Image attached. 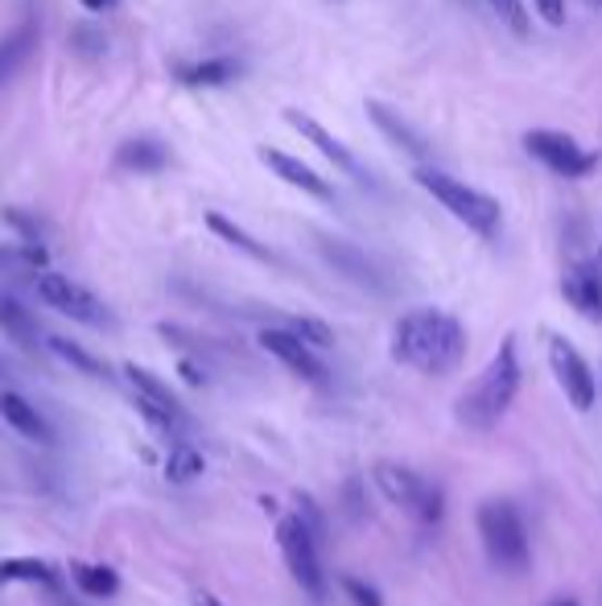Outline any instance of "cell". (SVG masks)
<instances>
[{"label": "cell", "mask_w": 602, "mask_h": 606, "mask_svg": "<svg viewBox=\"0 0 602 606\" xmlns=\"http://www.w3.org/2000/svg\"><path fill=\"white\" fill-rule=\"evenodd\" d=\"M116 166L128 169V173H157V169L169 166V149L157 137H132L116 149Z\"/></svg>", "instance_id": "18"}, {"label": "cell", "mask_w": 602, "mask_h": 606, "mask_svg": "<svg viewBox=\"0 0 602 606\" xmlns=\"http://www.w3.org/2000/svg\"><path fill=\"white\" fill-rule=\"evenodd\" d=\"M293 516L306 524V532L326 549V516H322V507H318L310 495H297V512H293Z\"/></svg>", "instance_id": "29"}, {"label": "cell", "mask_w": 602, "mask_h": 606, "mask_svg": "<svg viewBox=\"0 0 602 606\" xmlns=\"http://www.w3.org/2000/svg\"><path fill=\"white\" fill-rule=\"evenodd\" d=\"M285 120H290V125L297 128V132H302V137H306L313 149H322L331 166H338L343 173H347V178H355V182H368V173H363V166L355 162L351 149L343 145V141H338L334 132H326V128L318 125L310 112H302V107H285Z\"/></svg>", "instance_id": "12"}, {"label": "cell", "mask_w": 602, "mask_h": 606, "mask_svg": "<svg viewBox=\"0 0 602 606\" xmlns=\"http://www.w3.org/2000/svg\"><path fill=\"white\" fill-rule=\"evenodd\" d=\"M9 260H13V252H4V248H0V269H4Z\"/></svg>", "instance_id": "34"}, {"label": "cell", "mask_w": 602, "mask_h": 606, "mask_svg": "<svg viewBox=\"0 0 602 606\" xmlns=\"http://www.w3.org/2000/svg\"><path fill=\"white\" fill-rule=\"evenodd\" d=\"M533 9L545 25H565V0H533Z\"/></svg>", "instance_id": "31"}, {"label": "cell", "mask_w": 602, "mask_h": 606, "mask_svg": "<svg viewBox=\"0 0 602 606\" xmlns=\"http://www.w3.org/2000/svg\"><path fill=\"white\" fill-rule=\"evenodd\" d=\"M413 178H417V186L425 190L434 203H441V207L450 210L462 228L475 231L478 240H496L499 235L503 210H499V203L487 190L466 186V182H458V178H450L446 169H437V166H417Z\"/></svg>", "instance_id": "3"}, {"label": "cell", "mask_w": 602, "mask_h": 606, "mask_svg": "<svg viewBox=\"0 0 602 606\" xmlns=\"http://www.w3.org/2000/svg\"><path fill=\"white\" fill-rule=\"evenodd\" d=\"M549 368L558 376L565 400L578 409V413H590L594 409V397H599V384H594V372L590 363L581 359V351L561 335H549Z\"/></svg>", "instance_id": "10"}, {"label": "cell", "mask_w": 602, "mask_h": 606, "mask_svg": "<svg viewBox=\"0 0 602 606\" xmlns=\"http://www.w3.org/2000/svg\"><path fill=\"white\" fill-rule=\"evenodd\" d=\"M599 4H602V0H599Z\"/></svg>", "instance_id": "39"}, {"label": "cell", "mask_w": 602, "mask_h": 606, "mask_svg": "<svg viewBox=\"0 0 602 606\" xmlns=\"http://www.w3.org/2000/svg\"><path fill=\"white\" fill-rule=\"evenodd\" d=\"M491 4V13L499 17V25H508L516 38H528V4L524 0H487Z\"/></svg>", "instance_id": "28"}, {"label": "cell", "mask_w": 602, "mask_h": 606, "mask_svg": "<svg viewBox=\"0 0 602 606\" xmlns=\"http://www.w3.org/2000/svg\"><path fill=\"white\" fill-rule=\"evenodd\" d=\"M198 606H223V603H219L215 594H198Z\"/></svg>", "instance_id": "33"}, {"label": "cell", "mask_w": 602, "mask_h": 606, "mask_svg": "<svg viewBox=\"0 0 602 606\" xmlns=\"http://www.w3.org/2000/svg\"><path fill=\"white\" fill-rule=\"evenodd\" d=\"M79 4H84V9H91V13H100V9H107L112 0H79Z\"/></svg>", "instance_id": "32"}, {"label": "cell", "mask_w": 602, "mask_h": 606, "mask_svg": "<svg viewBox=\"0 0 602 606\" xmlns=\"http://www.w3.org/2000/svg\"><path fill=\"white\" fill-rule=\"evenodd\" d=\"M71 578H75V585L84 590L87 598H112L120 590L116 569H107V565H71Z\"/></svg>", "instance_id": "24"}, {"label": "cell", "mask_w": 602, "mask_h": 606, "mask_svg": "<svg viewBox=\"0 0 602 606\" xmlns=\"http://www.w3.org/2000/svg\"><path fill=\"white\" fill-rule=\"evenodd\" d=\"M478 541L487 562L496 565L499 573H524L533 562V544H528V528L524 516L516 512V503L508 500H487L478 507Z\"/></svg>", "instance_id": "4"}, {"label": "cell", "mask_w": 602, "mask_h": 606, "mask_svg": "<svg viewBox=\"0 0 602 606\" xmlns=\"http://www.w3.org/2000/svg\"><path fill=\"white\" fill-rule=\"evenodd\" d=\"M363 112H368V120L388 137V145L400 149L405 157H413L417 166H430V162H434V145H430V141H425V137H421L400 112H393V107L380 104V100H368Z\"/></svg>", "instance_id": "11"}, {"label": "cell", "mask_w": 602, "mask_h": 606, "mask_svg": "<svg viewBox=\"0 0 602 606\" xmlns=\"http://www.w3.org/2000/svg\"><path fill=\"white\" fill-rule=\"evenodd\" d=\"M34 46H38V25L34 22H22L17 29H9V34L0 38V87L22 70L25 59L34 54Z\"/></svg>", "instance_id": "21"}, {"label": "cell", "mask_w": 602, "mask_h": 606, "mask_svg": "<svg viewBox=\"0 0 602 606\" xmlns=\"http://www.w3.org/2000/svg\"><path fill=\"white\" fill-rule=\"evenodd\" d=\"M458 4H466V9H475V0H458Z\"/></svg>", "instance_id": "37"}, {"label": "cell", "mask_w": 602, "mask_h": 606, "mask_svg": "<svg viewBox=\"0 0 602 606\" xmlns=\"http://www.w3.org/2000/svg\"><path fill=\"white\" fill-rule=\"evenodd\" d=\"M524 149H528V157H537L540 166L561 173V178H586V173L599 169V153L594 149H581L574 137L553 132V128L524 132Z\"/></svg>", "instance_id": "9"}, {"label": "cell", "mask_w": 602, "mask_h": 606, "mask_svg": "<svg viewBox=\"0 0 602 606\" xmlns=\"http://www.w3.org/2000/svg\"><path fill=\"white\" fill-rule=\"evenodd\" d=\"M34 293L42 297L50 310H59L71 322H84V326H95V331L112 326V310H107L104 301L87 289V285L63 276V272H38L34 276Z\"/></svg>", "instance_id": "8"}, {"label": "cell", "mask_w": 602, "mask_h": 606, "mask_svg": "<svg viewBox=\"0 0 602 606\" xmlns=\"http://www.w3.org/2000/svg\"><path fill=\"white\" fill-rule=\"evenodd\" d=\"M4 376H9V368H4V359H0V379H4Z\"/></svg>", "instance_id": "35"}, {"label": "cell", "mask_w": 602, "mask_h": 606, "mask_svg": "<svg viewBox=\"0 0 602 606\" xmlns=\"http://www.w3.org/2000/svg\"><path fill=\"white\" fill-rule=\"evenodd\" d=\"M260 347L269 351L277 363H285L293 376L310 379V384H326V368L318 351H310L302 338H293L290 331H260Z\"/></svg>", "instance_id": "13"}, {"label": "cell", "mask_w": 602, "mask_h": 606, "mask_svg": "<svg viewBox=\"0 0 602 606\" xmlns=\"http://www.w3.org/2000/svg\"><path fill=\"white\" fill-rule=\"evenodd\" d=\"M0 582H54V569L46 562H29V557H13L0 562Z\"/></svg>", "instance_id": "27"}, {"label": "cell", "mask_w": 602, "mask_h": 606, "mask_svg": "<svg viewBox=\"0 0 602 606\" xmlns=\"http://www.w3.org/2000/svg\"><path fill=\"white\" fill-rule=\"evenodd\" d=\"M372 479L380 487V495L388 503H396L405 516L421 528H437L446 516V500H441V487L430 482L413 466H400V462H375Z\"/></svg>", "instance_id": "5"}, {"label": "cell", "mask_w": 602, "mask_h": 606, "mask_svg": "<svg viewBox=\"0 0 602 606\" xmlns=\"http://www.w3.org/2000/svg\"><path fill=\"white\" fill-rule=\"evenodd\" d=\"M0 417H4L9 429H17L22 438L42 441V446L54 441V429L46 425V417L38 413V404H29V400H25L22 392H13V388H4V392H0Z\"/></svg>", "instance_id": "16"}, {"label": "cell", "mask_w": 602, "mask_h": 606, "mask_svg": "<svg viewBox=\"0 0 602 606\" xmlns=\"http://www.w3.org/2000/svg\"><path fill=\"white\" fill-rule=\"evenodd\" d=\"M313 244H318V252H322V260H326V265H331L343 281H351L355 289L375 293V297H388V293L396 289L393 272L384 269L375 256H368L363 248H355L351 240H338V235L318 231V235H313Z\"/></svg>", "instance_id": "7"}, {"label": "cell", "mask_w": 602, "mask_h": 606, "mask_svg": "<svg viewBox=\"0 0 602 606\" xmlns=\"http://www.w3.org/2000/svg\"><path fill=\"white\" fill-rule=\"evenodd\" d=\"M393 359L421 376H450L466 359V331L446 310H409L393 326Z\"/></svg>", "instance_id": "1"}, {"label": "cell", "mask_w": 602, "mask_h": 606, "mask_svg": "<svg viewBox=\"0 0 602 606\" xmlns=\"http://www.w3.org/2000/svg\"><path fill=\"white\" fill-rule=\"evenodd\" d=\"M260 162L281 178V182H290V186H297L302 194H310V198H318V203H334V190L326 186V178L318 173V169H310L302 157H293V153H285V149H269L260 145Z\"/></svg>", "instance_id": "14"}, {"label": "cell", "mask_w": 602, "mask_h": 606, "mask_svg": "<svg viewBox=\"0 0 602 606\" xmlns=\"http://www.w3.org/2000/svg\"><path fill=\"white\" fill-rule=\"evenodd\" d=\"M285 331H290L293 338H302L310 351H331L334 347V331L322 318H293Z\"/></svg>", "instance_id": "26"}, {"label": "cell", "mask_w": 602, "mask_h": 606, "mask_svg": "<svg viewBox=\"0 0 602 606\" xmlns=\"http://www.w3.org/2000/svg\"><path fill=\"white\" fill-rule=\"evenodd\" d=\"M203 454L190 446V441H174L169 446V459H166V479L169 482H194L203 475Z\"/></svg>", "instance_id": "25"}, {"label": "cell", "mask_w": 602, "mask_h": 606, "mask_svg": "<svg viewBox=\"0 0 602 606\" xmlns=\"http://www.w3.org/2000/svg\"><path fill=\"white\" fill-rule=\"evenodd\" d=\"M125 376H128V384H132V397H141V400H149V404H157V409H162V413H169V417L190 421L187 409H182V400L174 397V392H169L166 384L153 376L149 368H137V363H128Z\"/></svg>", "instance_id": "20"}, {"label": "cell", "mask_w": 602, "mask_h": 606, "mask_svg": "<svg viewBox=\"0 0 602 606\" xmlns=\"http://www.w3.org/2000/svg\"><path fill=\"white\" fill-rule=\"evenodd\" d=\"M343 594L351 598V606H384L380 590L368 582H359V578H343Z\"/></svg>", "instance_id": "30"}, {"label": "cell", "mask_w": 602, "mask_h": 606, "mask_svg": "<svg viewBox=\"0 0 602 606\" xmlns=\"http://www.w3.org/2000/svg\"><path fill=\"white\" fill-rule=\"evenodd\" d=\"M174 75L187 87H223L240 75V63L235 59H203V63H182Z\"/></svg>", "instance_id": "22"}, {"label": "cell", "mask_w": 602, "mask_h": 606, "mask_svg": "<svg viewBox=\"0 0 602 606\" xmlns=\"http://www.w3.org/2000/svg\"><path fill=\"white\" fill-rule=\"evenodd\" d=\"M46 347H50L54 356L63 359V363H71L75 372H84V376H91V379H107V376H112V372H107V368H104V363H100V359L91 356V351H84L79 343H71V338L50 335V338H46Z\"/></svg>", "instance_id": "23"}, {"label": "cell", "mask_w": 602, "mask_h": 606, "mask_svg": "<svg viewBox=\"0 0 602 606\" xmlns=\"http://www.w3.org/2000/svg\"><path fill=\"white\" fill-rule=\"evenodd\" d=\"M553 606H578V603H569V598H561V603H553Z\"/></svg>", "instance_id": "36"}, {"label": "cell", "mask_w": 602, "mask_h": 606, "mask_svg": "<svg viewBox=\"0 0 602 606\" xmlns=\"http://www.w3.org/2000/svg\"><path fill=\"white\" fill-rule=\"evenodd\" d=\"M0 331H4V338H13L17 347H25V351H38V343H46V338H38L34 314L25 310L13 293L4 289H0Z\"/></svg>", "instance_id": "19"}, {"label": "cell", "mask_w": 602, "mask_h": 606, "mask_svg": "<svg viewBox=\"0 0 602 606\" xmlns=\"http://www.w3.org/2000/svg\"><path fill=\"white\" fill-rule=\"evenodd\" d=\"M561 297L590 322H602V272L599 265H574L561 276Z\"/></svg>", "instance_id": "15"}, {"label": "cell", "mask_w": 602, "mask_h": 606, "mask_svg": "<svg viewBox=\"0 0 602 606\" xmlns=\"http://www.w3.org/2000/svg\"><path fill=\"white\" fill-rule=\"evenodd\" d=\"M203 223H207V228L215 231V235H219L223 244L240 248L244 256H252V260H260V265H281V260H277V252H272L269 244H260V240H256L252 231H244L240 223H231L228 215H219V210H207V215H203Z\"/></svg>", "instance_id": "17"}, {"label": "cell", "mask_w": 602, "mask_h": 606, "mask_svg": "<svg viewBox=\"0 0 602 606\" xmlns=\"http://www.w3.org/2000/svg\"><path fill=\"white\" fill-rule=\"evenodd\" d=\"M520 351H516V338H503V347H499L491 363L483 368V376L471 384V392H462L458 397V421L462 425H471L478 434H487V429H496L503 413L512 409V400L520 392Z\"/></svg>", "instance_id": "2"}, {"label": "cell", "mask_w": 602, "mask_h": 606, "mask_svg": "<svg viewBox=\"0 0 602 606\" xmlns=\"http://www.w3.org/2000/svg\"><path fill=\"white\" fill-rule=\"evenodd\" d=\"M594 265H599V272H602V244H599V260H594Z\"/></svg>", "instance_id": "38"}, {"label": "cell", "mask_w": 602, "mask_h": 606, "mask_svg": "<svg viewBox=\"0 0 602 606\" xmlns=\"http://www.w3.org/2000/svg\"><path fill=\"white\" fill-rule=\"evenodd\" d=\"M277 544H281V557L290 565V578L302 585V594H310L313 603H326L331 578H326V565H322V544L306 532V524L297 516H285L277 524Z\"/></svg>", "instance_id": "6"}]
</instances>
